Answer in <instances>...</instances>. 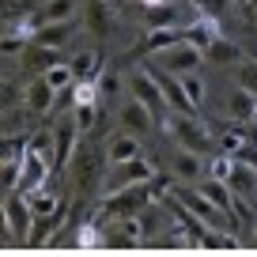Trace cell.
Masks as SVG:
<instances>
[{
    "instance_id": "cell-1",
    "label": "cell",
    "mask_w": 257,
    "mask_h": 257,
    "mask_svg": "<svg viewBox=\"0 0 257 257\" xmlns=\"http://www.w3.org/2000/svg\"><path fill=\"white\" fill-rule=\"evenodd\" d=\"M152 185H155V182L117 185V189L102 201L98 219H128V216H140V208H144V204H152Z\"/></svg>"
},
{
    "instance_id": "cell-2",
    "label": "cell",
    "mask_w": 257,
    "mask_h": 257,
    "mask_svg": "<svg viewBox=\"0 0 257 257\" xmlns=\"http://www.w3.org/2000/svg\"><path fill=\"white\" fill-rule=\"evenodd\" d=\"M152 64H159V68H167V72H174V76H189V72H201L204 49L182 38V42H174V46L159 49V53L152 57Z\"/></svg>"
},
{
    "instance_id": "cell-3",
    "label": "cell",
    "mask_w": 257,
    "mask_h": 257,
    "mask_svg": "<svg viewBox=\"0 0 257 257\" xmlns=\"http://www.w3.org/2000/svg\"><path fill=\"white\" fill-rule=\"evenodd\" d=\"M170 137L178 140V148H189L197 155H212V133L197 121V113H174L170 117Z\"/></svg>"
},
{
    "instance_id": "cell-4",
    "label": "cell",
    "mask_w": 257,
    "mask_h": 257,
    "mask_svg": "<svg viewBox=\"0 0 257 257\" xmlns=\"http://www.w3.org/2000/svg\"><path fill=\"white\" fill-rule=\"evenodd\" d=\"M128 91H133V98H140V102H144L155 117H163V113L170 110V106H167V95H163V87H159V80H155L148 68H140V72L128 76Z\"/></svg>"
},
{
    "instance_id": "cell-5",
    "label": "cell",
    "mask_w": 257,
    "mask_h": 257,
    "mask_svg": "<svg viewBox=\"0 0 257 257\" xmlns=\"http://www.w3.org/2000/svg\"><path fill=\"white\" fill-rule=\"evenodd\" d=\"M27 201H31V197H27L23 189H19V193L12 189L8 201H4V223H8L12 234H27V231H31V223H34V208Z\"/></svg>"
},
{
    "instance_id": "cell-6",
    "label": "cell",
    "mask_w": 257,
    "mask_h": 257,
    "mask_svg": "<svg viewBox=\"0 0 257 257\" xmlns=\"http://www.w3.org/2000/svg\"><path fill=\"white\" fill-rule=\"evenodd\" d=\"M227 185H231V193L238 197V201H246V197H253L257 193V167L246 159H238V155H231V167H227Z\"/></svg>"
},
{
    "instance_id": "cell-7",
    "label": "cell",
    "mask_w": 257,
    "mask_h": 257,
    "mask_svg": "<svg viewBox=\"0 0 257 257\" xmlns=\"http://www.w3.org/2000/svg\"><path fill=\"white\" fill-rule=\"evenodd\" d=\"M178 201L185 204V208L193 212V216H201L208 227H216V231H223V216L227 212L219 208V204H212L204 193H193V189H178Z\"/></svg>"
},
{
    "instance_id": "cell-8",
    "label": "cell",
    "mask_w": 257,
    "mask_h": 257,
    "mask_svg": "<svg viewBox=\"0 0 257 257\" xmlns=\"http://www.w3.org/2000/svg\"><path fill=\"white\" fill-rule=\"evenodd\" d=\"M121 125H125V133H133V137H148V133H155V113L148 110L140 98H128V102L121 106Z\"/></svg>"
},
{
    "instance_id": "cell-9",
    "label": "cell",
    "mask_w": 257,
    "mask_h": 257,
    "mask_svg": "<svg viewBox=\"0 0 257 257\" xmlns=\"http://www.w3.org/2000/svg\"><path fill=\"white\" fill-rule=\"evenodd\" d=\"M170 174L178 178V182H201L208 170H204V155L189 152V148H178L174 155H170Z\"/></svg>"
},
{
    "instance_id": "cell-10",
    "label": "cell",
    "mask_w": 257,
    "mask_h": 257,
    "mask_svg": "<svg viewBox=\"0 0 257 257\" xmlns=\"http://www.w3.org/2000/svg\"><path fill=\"white\" fill-rule=\"evenodd\" d=\"M57 95H61V91H57L46 76H34V80L27 83V91H23V102H27V110L46 113V110H53V106H57Z\"/></svg>"
},
{
    "instance_id": "cell-11",
    "label": "cell",
    "mask_w": 257,
    "mask_h": 257,
    "mask_svg": "<svg viewBox=\"0 0 257 257\" xmlns=\"http://www.w3.org/2000/svg\"><path fill=\"white\" fill-rule=\"evenodd\" d=\"M53 64H61V61H57V49L38 46V42H27V46H23V68H27V72L46 76Z\"/></svg>"
},
{
    "instance_id": "cell-12",
    "label": "cell",
    "mask_w": 257,
    "mask_h": 257,
    "mask_svg": "<svg viewBox=\"0 0 257 257\" xmlns=\"http://www.w3.org/2000/svg\"><path fill=\"white\" fill-rule=\"evenodd\" d=\"M76 34V19H61V23H42L38 31H34L31 42H38V46H49V49H61L64 42Z\"/></svg>"
},
{
    "instance_id": "cell-13",
    "label": "cell",
    "mask_w": 257,
    "mask_h": 257,
    "mask_svg": "<svg viewBox=\"0 0 257 257\" xmlns=\"http://www.w3.org/2000/svg\"><path fill=\"white\" fill-rule=\"evenodd\" d=\"M121 174L113 178V189L117 185H137V182H155V167L144 159V155H137V159H128V163H117Z\"/></svg>"
},
{
    "instance_id": "cell-14",
    "label": "cell",
    "mask_w": 257,
    "mask_h": 257,
    "mask_svg": "<svg viewBox=\"0 0 257 257\" xmlns=\"http://www.w3.org/2000/svg\"><path fill=\"white\" fill-rule=\"evenodd\" d=\"M253 113H257V95H253V91H246V87H234L231 98H227V117L249 125V121H253Z\"/></svg>"
},
{
    "instance_id": "cell-15",
    "label": "cell",
    "mask_w": 257,
    "mask_h": 257,
    "mask_svg": "<svg viewBox=\"0 0 257 257\" xmlns=\"http://www.w3.org/2000/svg\"><path fill=\"white\" fill-rule=\"evenodd\" d=\"M42 182H46V159H42V152L27 148V152H23V178H19V189L34 193Z\"/></svg>"
},
{
    "instance_id": "cell-16",
    "label": "cell",
    "mask_w": 257,
    "mask_h": 257,
    "mask_svg": "<svg viewBox=\"0 0 257 257\" xmlns=\"http://www.w3.org/2000/svg\"><path fill=\"white\" fill-rule=\"evenodd\" d=\"M140 155V140L133 137V133H113L110 144H106V159L117 167V163H128V159H137Z\"/></svg>"
},
{
    "instance_id": "cell-17",
    "label": "cell",
    "mask_w": 257,
    "mask_h": 257,
    "mask_svg": "<svg viewBox=\"0 0 257 257\" xmlns=\"http://www.w3.org/2000/svg\"><path fill=\"white\" fill-rule=\"evenodd\" d=\"M68 64H72L76 80H98V76H102V57H98V49H80Z\"/></svg>"
},
{
    "instance_id": "cell-18",
    "label": "cell",
    "mask_w": 257,
    "mask_h": 257,
    "mask_svg": "<svg viewBox=\"0 0 257 257\" xmlns=\"http://www.w3.org/2000/svg\"><path fill=\"white\" fill-rule=\"evenodd\" d=\"M201 193L208 197L212 204H219L223 212H234V193H231V185H227L223 178H212V174H208V178L201 182Z\"/></svg>"
},
{
    "instance_id": "cell-19",
    "label": "cell",
    "mask_w": 257,
    "mask_h": 257,
    "mask_svg": "<svg viewBox=\"0 0 257 257\" xmlns=\"http://www.w3.org/2000/svg\"><path fill=\"white\" fill-rule=\"evenodd\" d=\"M76 137H80V125H76V121H61V128H57L53 167H64V163H68V155H72V148H76Z\"/></svg>"
},
{
    "instance_id": "cell-20",
    "label": "cell",
    "mask_w": 257,
    "mask_h": 257,
    "mask_svg": "<svg viewBox=\"0 0 257 257\" xmlns=\"http://www.w3.org/2000/svg\"><path fill=\"white\" fill-rule=\"evenodd\" d=\"M98 170H102V155L98 152H87V155H80L76 159V189H87V185H95L98 182Z\"/></svg>"
},
{
    "instance_id": "cell-21",
    "label": "cell",
    "mask_w": 257,
    "mask_h": 257,
    "mask_svg": "<svg viewBox=\"0 0 257 257\" xmlns=\"http://www.w3.org/2000/svg\"><path fill=\"white\" fill-rule=\"evenodd\" d=\"M87 27L98 34V38H106V34H110L113 12H110V4H106V0H87Z\"/></svg>"
},
{
    "instance_id": "cell-22",
    "label": "cell",
    "mask_w": 257,
    "mask_h": 257,
    "mask_svg": "<svg viewBox=\"0 0 257 257\" xmlns=\"http://www.w3.org/2000/svg\"><path fill=\"white\" fill-rule=\"evenodd\" d=\"M204 61H208V64H238L242 49L234 46V42H227V38H216L208 49H204Z\"/></svg>"
},
{
    "instance_id": "cell-23",
    "label": "cell",
    "mask_w": 257,
    "mask_h": 257,
    "mask_svg": "<svg viewBox=\"0 0 257 257\" xmlns=\"http://www.w3.org/2000/svg\"><path fill=\"white\" fill-rule=\"evenodd\" d=\"M76 8H80V0H46L38 16L42 23H61V19H76Z\"/></svg>"
},
{
    "instance_id": "cell-24",
    "label": "cell",
    "mask_w": 257,
    "mask_h": 257,
    "mask_svg": "<svg viewBox=\"0 0 257 257\" xmlns=\"http://www.w3.org/2000/svg\"><path fill=\"white\" fill-rule=\"evenodd\" d=\"M234 80H238V87H246V91L257 95V61H246V57H242V61L234 64Z\"/></svg>"
},
{
    "instance_id": "cell-25",
    "label": "cell",
    "mask_w": 257,
    "mask_h": 257,
    "mask_svg": "<svg viewBox=\"0 0 257 257\" xmlns=\"http://www.w3.org/2000/svg\"><path fill=\"white\" fill-rule=\"evenodd\" d=\"M27 197H31L34 216H49V212L61 208V204H57V197H53V193H46V189H34V193H27Z\"/></svg>"
},
{
    "instance_id": "cell-26",
    "label": "cell",
    "mask_w": 257,
    "mask_h": 257,
    "mask_svg": "<svg viewBox=\"0 0 257 257\" xmlns=\"http://www.w3.org/2000/svg\"><path fill=\"white\" fill-rule=\"evenodd\" d=\"M72 121L80 125V133H87V128L98 121V102H76V110H72Z\"/></svg>"
},
{
    "instance_id": "cell-27",
    "label": "cell",
    "mask_w": 257,
    "mask_h": 257,
    "mask_svg": "<svg viewBox=\"0 0 257 257\" xmlns=\"http://www.w3.org/2000/svg\"><path fill=\"white\" fill-rule=\"evenodd\" d=\"M193 4H197V16H208L216 23L231 12V0H193Z\"/></svg>"
},
{
    "instance_id": "cell-28",
    "label": "cell",
    "mask_w": 257,
    "mask_h": 257,
    "mask_svg": "<svg viewBox=\"0 0 257 257\" xmlns=\"http://www.w3.org/2000/svg\"><path fill=\"white\" fill-rule=\"evenodd\" d=\"M182 83H185V91H189L193 106H201V102H204V80H201L197 72H189V76H182Z\"/></svg>"
},
{
    "instance_id": "cell-29",
    "label": "cell",
    "mask_w": 257,
    "mask_h": 257,
    "mask_svg": "<svg viewBox=\"0 0 257 257\" xmlns=\"http://www.w3.org/2000/svg\"><path fill=\"white\" fill-rule=\"evenodd\" d=\"M95 83H98V95H102V98H113V95L121 91V80H117L113 72H102V76H98Z\"/></svg>"
},
{
    "instance_id": "cell-30",
    "label": "cell",
    "mask_w": 257,
    "mask_h": 257,
    "mask_svg": "<svg viewBox=\"0 0 257 257\" xmlns=\"http://www.w3.org/2000/svg\"><path fill=\"white\" fill-rule=\"evenodd\" d=\"M144 4H148V8H159V4H163V0H144Z\"/></svg>"
},
{
    "instance_id": "cell-31",
    "label": "cell",
    "mask_w": 257,
    "mask_h": 257,
    "mask_svg": "<svg viewBox=\"0 0 257 257\" xmlns=\"http://www.w3.org/2000/svg\"><path fill=\"white\" fill-rule=\"evenodd\" d=\"M253 125H257V113H253Z\"/></svg>"
}]
</instances>
